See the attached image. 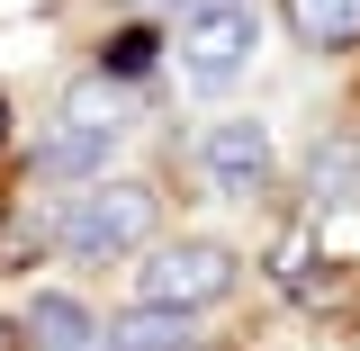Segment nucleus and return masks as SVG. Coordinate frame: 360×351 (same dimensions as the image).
Segmentation results:
<instances>
[{"instance_id": "obj_1", "label": "nucleus", "mask_w": 360, "mask_h": 351, "mask_svg": "<svg viewBox=\"0 0 360 351\" xmlns=\"http://www.w3.org/2000/svg\"><path fill=\"white\" fill-rule=\"evenodd\" d=\"M153 225H162V198L144 189V180H99L82 189L63 217H54V243L72 253V262H127L153 243Z\"/></svg>"}, {"instance_id": "obj_2", "label": "nucleus", "mask_w": 360, "mask_h": 351, "mask_svg": "<svg viewBox=\"0 0 360 351\" xmlns=\"http://www.w3.org/2000/svg\"><path fill=\"white\" fill-rule=\"evenodd\" d=\"M262 45V9L252 0H189L180 9V72L198 90H225Z\"/></svg>"}, {"instance_id": "obj_3", "label": "nucleus", "mask_w": 360, "mask_h": 351, "mask_svg": "<svg viewBox=\"0 0 360 351\" xmlns=\"http://www.w3.org/2000/svg\"><path fill=\"white\" fill-rule=\"evenodd\" d=\"M144 307H180V315H198V307H217L225 288H234V253L225 243H172V253H153L144 262Z\"/></svg>"}, {"instance_id": "obj_4", "label": "nucleus", "mask_w": 360, "mask_h": 351, "mask_svg": "<svg viewBox=\"0 0 360 351\" xmlns=\"http://www.w3.org/2000/svg\"><path fill=\"white\" fill-rule=\"evenodd\" d=\"M198 162H207V180H217V189L252 198V189L270 180V127H262V117H217V127H207V144H198Z\"/></svg>"}, {"instance_id": "obj_5", "label": "nucleus", "mask_w": 360, "mask_h": 351, "mask_svg": "<svg viewBox=\"0 0 360 351\" xmlns=\"http://www.w3.org/2000/svg\"><path fill=\"white\" fill-rule=\"evenodd\" d=\"M279 9H288V37L315 45V54L360 45V0H279Z\"/></svg>"}, {"instance_id": "obj_6", "label": "nucleus", "mask_w": 360, "mask_h": 351, "mask_svg": "<svg viewBox=\"0 0 360 351\" xmlns=\"http://www.w3.org/2000/svg\"><path fill=\"white\" fill-rule=\"evenodd\" d=\"M63 127H82V135H117V127H127V99H117V82H108V72L72 82V90H63Z\"/></svg>"}, {"instance_id": "obj_7", "label": "nucleus", "mask_w": 360, "mask_h": 351, "mask_svg": "<svg viewBox=\"0 0 360 351\" xmlns=\"http://www.w3.org/2000/svg\"><path fill=\"white\" fill-rule=\"evenodd\" d=\"M108 144H117V135H82V127H63V135L37 153V172H45V180H99V172H108Z\"/></svg>"}, {"instance_id": "obj_8", "label": "nucleus", "mask_w": 360, "mask_h": 351, "mask_svg": "<svg viewBox=\"0 0 360 351\" xmlns=\"http://www.w3.org/2000/svg\"><path fill=\"white\" fill-rule=\"evenodd\" d=\"M27 333H37L45 351H82V343H90V315L72 307V298H37V315H27Z\"/></svg>"}, {"instance_id": "obj_9", "label": "nucleus", "mask_w": 360, "mask_h": 351, "mask_svg": "<svg viewBox=\"0 0 360 351\" xmlns=\"http://www.w3.org/2000/svg\"><path fill=\"white\" fill-rule=\"evenodd\" d=\"M0 351H18V324H9V315H0Z\"/></svg>"}, {"instance_id": "obj_10", "label": "nucleus", "mask_w": 360, "mask_h": 351, "mask_svg": "<svg viewBox=\"0 0 360 351\" xmlns=\"http://www.w3.org/2000/svg\"><path fill=\"white\" fill-rule=\"evenodd\" d=\"M0 144H9V108H0Z\"/></svg>"}]
</instances>
